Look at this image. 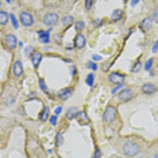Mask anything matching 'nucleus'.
Returning <instances> with one entry per match:
<instances>
[{
  "label": "nucleus",
  "mask_w": 158,
  "mask_h": 158,
  "mask_svg": "<svg viewBox=\"0 0 158 158\" xmlns=\"http://www.w3.org/2000/svg\"><path fill=\"white\" fill-rule=\"evenodd\" d=\"M94 2L95 0H85V10H86V11H90L94 6Z\"/></svg>",
  "instance_id": "21"
},
{
  "label": "nucleus",
  "mask_w": 158,
  "mask_h": 158,
  "mask_svg": "<svg viewBox=\"0 0 158 158\" xmlns=\"http://www.w3.org/2000/svg\"><path fill=\"white\" fill-rule=\"evenodd\" d=\"M140 90H142L143 94L150 95V94H154L157 91V86H156V85H153V83H144Z\"/></svg>",
  "instance_id": "11"
},
{
  "label": "nucleus",
  "mask_w": 158,
  "mask_h": 158,
  "mask_svg": "<svg viewBox=\"0 0 158 158\" xmlns=\"http://www.w3.org/2000/svg\"><path fill=\"white\" fill-rule=\"evenodd\" d=\"M124 79H126V75L121 74V72H117V71H113L108 75V81H109L112 85L124 83Z\"/></svg>",
  "instance_id": "7"
},
{
  "label": "nucleus",
  "mask_w": 158,
  "mask_h": 158,
  "mask_svg": "<svg viewBox=\"0 0 158 158\" xmlns=\"http://www.w3.org/2000/svg\"><path fill=\"white\" fill-rule=\"evenodd\" d=\"M124 2H128V0H124Z\"/></svg>",
  "instance_id": "44"
},
{
  "label": "nucleus",
  "mask_w": 158,
  "mask_h": 158,
  "mask_svg": "<svg viewBox=\"0 0 158 158\" xmlns=\"http://www.w3.org/2000/svg\"><path fill=\"white\" fill-rule=\"evenodd\" d=\"M64 142V139H63V132H59L57 134V136H56V144L57 146H61Z\"/></svg>",
  "instance_id": "24"
},
{
  "label": "nucleus",
  "mask_w": 158,
  "mask_h": 158,
  "mask_svg": "<svg viewBox=\"0 0 158 158\" xmlns=\"http://www.w3.org/2000/svg\"><path fill=\"white\" fill-rule=\"evenodd\" d=\"M86 83L89 85V86H93V85H94V75H93V74H89V75H87Z\"/></svg>",
  "instance_id": "25"
},
{
  "label": "nucleus",
  "mask_w": 158,
  "mask_h": 158,
  "mask_svg": "<svg viewBox=\"0 0 158 158\" xmlns=\"http://www.w3.org/2000/svg\"><path fill=\"white\" fill-rule=\"evenodd\" d=\"M12 102H14V97H12V95H10V97L6 98V105H11Z\"/></svg>",
  "instance_id": "33"
},
{
  "label": "nucleus",
  "mask_w": 158,
  "mask_h": 158,
  "mask_svg": "<svg viewBox=\"0 0 158 158\" xmlns=\"http://www.w3.org/2000/svg\"><path fill=\"white\" fill-rule=\"evenodd\" d=\"M38 85H40V87H41V90L44 91L45 94H48V87H47V85H45L44 79H40V81H38Z\"/></svg>",
  "instance_id": "23"
},
{
  "label": "nucleus",
  "mask_w": 158,
  "mask_h": 158,
  "mask_svg": "<svg viewBox=\"0 0 158 158\" xmlns=\"http://www.w3.org/2000/svg\"><path fill=\"white\" fill-rule=\"evenodd\" d=\"M31 52H33V48L31 47H27V48H26V51H25V53L27 55V56H31Z\"/></svg>",
  "instance_id": "35"
},
{
  "label": "nucleus",
  "mask_w": 158,
  "mask_h": 158,
  "mask_svg": "<svg viewBox=\"0 0 158 158\" xmlns=\"http://www.w3.org/2000/svg\"><path fill=\"white\" fill-rule=\"evenodd\" d=\"M87 67H89V68H91L93 71L97 70V64H95L94 61H89V63H87Z\"/></svg>",
  "instance_id": "32"
},
{
  "label": "nucleus",
  "mask_w": 158,
  "mask_h": 158,
  "mask_svg": "<svg viewBox=\"0 0 158 158\" xmlns=\"http://www.w3.org/2000/svg\"><path fill=\"white\" fill-rule=\"evenodd\" d=\"M72 93H74V89H72V87H65V89H63V90L59 91V93H57V97L60 98V100L65 101V100H68V98L71 97Z\"/></svg>",
  "instance_id": "10"
},
{
  "label": "nucleus",
  "mask_w": 158,
  "mask_h": 158,
  "mask_svg": "<svg viewBox=\"0 0 158 158\" xmlns=\"http://www.w3.org/2000/svg\"><path fill=\"white\" fill-rule=\"evenodd\" d=\"M23 74V65H22V61L21 60H16L14 64H12V75L15 78H19L22 77Z\"/></svg>",
  "instance_id": "8"
},
{
  "label": "nucleus",
  "mask_w": 158,
  "mask_h": 158,
  "mask_svg": "<svg viewBox=\"0 0 158 158\" xmlns=\"http://www.w3.org/2000/svg\"><path fill=\"white\" fill-rule=\"evenodd\" d=\"M116 116H117L116 106H113V105H108L106 109L104 110L102 120H104L105 124H112L114 120H116Z\"/></svg>",
  "instance_id": "2"
},
{
  "label": "nucleus",
  "mask_w": 158,
  "mask_h": 158,
  "mask_svg": "<svg viewBox=\"0 0 158 158\" xmlns=\"http://www.w3.org/2000/svg\"><path fill=\"white\" fill-rule=\"evenodd\" d=\"M86 27V25H85V22L83 21H79V22H77V25H75V29L78 30V33H82V30Z\"/></svg>",
  "instance_id": "22"
},
{
  "label": "nucleus",
  "mask_w": 158,
  "mask_h": 158,
  "mask_svg": "<svg viewBox=\"0 0 158 158\" xmlns=\"http://www.w3.org/2000/svg\"><path fill=\"white\" fill-rule=\"evenodd\" d=\"M139 151H140L139 144L135 142H126L123 146V153L126 154V157H128V158L136 157L138 154H139Z\"/></svg>",
  "instance_id": "1"
},
{
  "label": "nucleus",
  "mask_w": 158,
  "mask_h": 158,
  "mask_svg": "<svg viewBox=\"0 0 158 158\" xmlns=\"http://www.w3.org/2000/svg\"><path fill=\"white\" fill-rule=\"evenodd\" d=\"M151 65H153V59H149V60L144 63V70L146 71H149L150 68H151Z\"/></svg>",
  "instance_id": "30"
},
{
  "label": "nucleus",
  "mask_w": 158,
  "mask_h": 158,
  "mask_svg": "<svg viewBox=\"0 0 158 158\" xmlns=\"http://www.w3.org/2000/svg\"><path fill=\"white\" fill-rule=\"evenodd\" d=\"M0 7H2V0H0Z\"/></svg>",
  "instance_id": "42"
},
{
  "label": "nucleus",
  "mask_w": 158,
  "mask_h": 158,
  "mask_svg": "<svg viewBox=\"0 0 158 158\" xmlns=\"http://www.w3.org/2000/svg\"><path fill=\"white\" fill-rule=\"evenodd\" d=\"M101 156H102V151H101V149H97L95 150V154L93 158H101Z\"/></svg>",
  "instance_id": "34"
},
{
  "label": "nucleus",
  "mask_w": 158,
  "mask_h": 158,
  "mask_svg": "<svg viewBox=\"0 0 158 158\" xmlns=\"http://www.w3.org/2000/svg\"><path fill=\"white\" fill-rule=\"evenodd\" d=\"M121 89H123V83H120V85H116V86H114V87H113V89H112V90H110V93H112V94H116L118 90H121Z\"/></svg>",
  "instance_id": "29"
},
{
  "label": "nucleus",
  "mask_w": 158,
  "mask_h": 158,
  "mask_svg": "<svg viewBox=\"0 0 158 158\" xmlns=\"http://www.w3.org/2000/svg\"><path fill=\"white\" fill-rule=\"evenodd\" d=\"M138 3H139V0H131V6H132V7H135Z\"/></svg>",
  "instance_id": "40"
},
{
  "label": "nucleus",
  "mask_w": 158,
  "mask_h": 158,
  "mask_svg": "<svg viewBox=\"0 0 158 158\" xmlns=\"http://www.w3.org/2000/svg\"><path fill=\"white\" fill-rule=\"evenodd\" d=\"M31 63H33V67L34 68H37L40 63H41V60H42V53L41 52H38V51H34L33 52V55H31Z\"/></svg>",
  "instance_id": "12"
},
{
  "label": "nucleus",
  "mask_w": 158,
  "mask_h": 158,
  "mask_svg": "<svg viewBox=\"0 0 158 158\" xmlns=\"http://www.w3.org/2000/svg\"><path fill=\"white\" fill-rule=\"evenodd\" d=\"M8 19H10V15L7 11L4 10H0V26H6L8 23Z\"/></svg>",
  "instance_id": "14"
},
{
  "label": "nucleus",
  "mask_w": 158,
  "mask_h": 158,
  "mask_svg": "<svg viewBox=\"0 0 158 158\" xmlns=\"http://www.w3.org/2000/svg\"><path fill=\"white\" fill-rule=\"evenodd\" d=\"M151 23H153V19L151 18H144L142 22H140V27H142L143 31H147L151 29Z\"/></svg>",
  "instance_id": "15"
},
{
  "label": "nucleus",
  "mask_w": 158,
  "mask_h": 158,
  "mask_svg": "<svg viewBox=\"0 0 158 158\" xmlns=\"http://www.w3.org/2000/svg\"><path fill=\"white\" fill-rule=\"evenodd\" d=\"M74 44H75V48H78V49H83L86 47V38H85V35L82 33H78L77 34Z\"/></svg>",
  "instance_id": "9"
},
{
  "label": "nucleus",
  "mask_w": 158,
  "mask_h": 158,
  "mask_svg": "<svg viewBox=\"0 0 158 158\" xmlns=\"http://www.w3.org/2000/svg\"><path fill=\"white\" fill-rule=\"evenodd\" d=\"M157 51H158V40H157L156 44H154V48H153V52H154V53H156Z\"/></svg>",
  "instance_id": "39"
},
{
  "label": "nucleus",
  "mask_w": 158,
  "mask_h": 158,
  "mask_svg": "<svg viewBox=\"0 0 158 158\" xmlns=\"http://www.w3.org/2000/svg\"><path fill=\"white\" fill-rule=\"evenodd\" d=\"M75 117L78 118V121L81 124H89V123H90V120H89L86 112H83V110H78V113H77V116H75Z\"/></svg>",
  "instance_id": "13"
},
{
  "label": "nucleus",
  "mask_w": 158,
  "mask_h": 158,
  "mask_svg": "<svg viewBox=\"0 0 158 158\" xmlns=\"http://www.w3.org/2000/svg\"><path fill=\"white\" fill-rule=\"evenodd\" d=\"M140 68H142V63H140V61H136V64L134 65L132 70H131V71H132V72H139V71H140Z\"/></svg>",
  "instance_id": "27"
},
{
  "label": "nucleus",
  "mask_w": 158,
  "mask_h": 158,
  "mask_svg": "<svg viewBox=\"0 0 158 158\" xmlns=\"http://www.w3.org/2000/svg\"><path fill=\"white\" fill-rule=\"evenodd\" d=\"M123 14H124L123 10H114V11L112 12V15H110V21H113V22L120 21V19L123 18Z\"/></svg>",
  "instance_id": "16"
},
{
  "label": "nucleus",
  "mask_w": 158,
  "mask_h": 158,
  "mask_svg": "<svg viewBox=\"0 0 158 158\" xmlns=\"http://www.w3.org/2000/svg\"><path fill=\"white\" fill-rule=\"evenodd\" d=\"M102 23H104V21H102V19H95V21H94V26H93V27H94V29H97V27H100V26L102 25Z\"/></svg>",
  "instance_id": "31"
},
{
  "label": "nucleus",
  "mask_w": 158,
  "mask_h": 158,
  "mask_svg": "<svg viewBox=\"0 0 158 158\" xmlns=\"http://www.w3.org/2000/svg\"><path fill=\"white\" fill-rule=\"evenodd\" d=\"M77 113H78V109H77V108H70L65 116H67V118H74L75 116H77Z\"/></svg>",
  "instance_id": "20"
},
{
  "label": "nucleus",
  "mask_w": 158,
  "mask_h": 158,
  "mask_svg": "<svg viewBox=\"0 0 158 158\" xmlns=\"http://www.w3.org/2000/svg\"><path fill=\"white\" fill-rule=\"evenodd\" d=\"M59 22V15L56 12H48L42 16V23L47 25V26H56Z\"/></svg>",
  "instance_id": "6"
},
{
  "label": "nucleus",
  "mask_w": 158,
  "mask_h": 158,
  "mask_svg": "<svg viewBox=\"0 0 158 158\" xmlns=\"http://www.w3.org/2000/svg\"><path fill=\"white\" fill-rule=\"evenodd\" d=\"M135 95H136V93H135L132 89L127 87V89H123V90L117 94V98L121 101V102H128V101L132 100Z\"/></svg>",
  "instance_id": "5"
},
{
  "label": "nucleus",
  "mask_w": 158,
  "mask_h": 158,
  "mask_svg": "<svg viewBox=\"0 0 158 158\" xmlns=\"http://www.w3.org/2000/svg\"><path fill=\"white\" fill-rule=\"evenodd\" d=\"M74 23V16L72 15H65L63 19H61V25H64V26H70Z\"/></svg>",
  "instance_id": "17"
},
{
  "label": "nucleus",
  "mask_w": 158,
  "mask_h": 158,
  "mask_svg": "<svg viewBox=\"0 0 158 158\" xmlns=\"http://www.w3.org/2000/svg\"><path fill=\"white\" fill-rule=\"evenodd\" d=\"M100 60H101V56H98V55L93 56V61H100Z\"/></svg>",
  "instance_id": "38"
},
{
  "label": "nucleus",
  "mask_w": 158,
  "mask_h": 158,
  "mask_svg": "<svg viewBox=\"0 0 158 158\" xmlns=\"http://www.w3.org/2000/svg\"><path fill=\"white\" fill-rule=\"evenodd\" d=\"M19 22H21V25H23L25 27H31V26L34 25V18H33V15L29 11H22L21 14H19Z\"/></svg>",
  "instance_id": "4"
},
{
  "label": "nucleus",
  "mask_w": 158,
  "mask_h": 158,
  "mask_svg": "<svg viewBox=\"0 0 158 158\" xmlns=\"http://www.w3.org/2000/svg\"><path fill=\"white\" fill-rule=\"evenodd\" d=\"M7 2H8V3H10V2H11V0H7Z\"/></svg>",
  "instance_id": "43"
},
{
  "label": "nucleus",
  "mask_w": 158,
  "mask_h": 158,
  "mask_svg": "<svg viewBox=\"0 0 158 158\" xmlns=\"http://www.w3.org/2000/svg\"><path fill=\"white\" fill-rule=\"evenodd\" d=\"M40 34V40H41V42H44V44H48L49 42V34L45 31H38Z\"/></svg>",
  "instance_id": "19"
},
{
  "label": "nucleus",
  "mask_w": 158,
  "mask_h": 158,
  "mask_svg": "<svg viewBox=\"0 0 158 158\" xmlns=\"http://www.w3.org/2000/svg\"><path fill=\"white\" fill-rule=\"evenodd\" d=\"M56 121H57V116L55 114V116H52V117H51V123H52V126H56Z\"/></svg>",
  "instance_id": "36"
},
{
  "label": "nucleus",
  "mask_w": 158,
  "mask_h": 158,
  "mask_svg": "<svg viewBox=\"0 0 158 158\" xmlns=\"http://www.w3.org/2000/svg\"><path fill=\"white\" fill-rule=\"evenodd\" d=\"M3 44H4L6 49L14 51L16 48V44H18V38H16V35H14L12 33H7V34L4 35V38H3Z\"/></svg>",
  "instance_id": "3"
},
{
  "label": "nucleus",
  "mask_w": 158,
  "mask_h": 158,
  "mask_svg": "<svg viewBox=\"0 0 158 158\" xmlns=\"http://www.w3.org/2000/svg\"><path fill=\"white\" fill-rule=\"evenodd\" d=\"M10 19H11V23H12V26H14V29H18V22H16V18L14 16V14H11L10 15Z\"/></svg>",
  "instance_id": "28"
},
{
  "label": "nucleus",
  "mask_w": 158,
  "mask_h": 158,
  "mask_svg": "<svg viewBox=\"0 0 158 158\" xmlns=\"http://www.w3.org/2000/svg\"><path fill=\"white\" fill-rule=\"evenodd\" d=\"M48 118H49V108L45 106L44 109H42V113L40 114V120H41V121H45V120H48Z\"/></svg>",
  "instance_id": "18"
},
{
  "label": "nucleus",
  "mask_w": 158,
  "mask_h": 158,
  "mask_svg": "<svg viewBox=\"0 0 158 158\" xmlns=\"http://www.w3.org/2000/svg\"><path fill=\"white\" fill-rule=\"evenodd\" d=\"M60 113H61V106H57V108L55 109V114H56V116H59Z\"/></svg>",
  "instance_id": "37"
},
{
  "label": "nucleus",
  "mask_w": 158,
  "mask_h": 158,
  "mask_svg": "<svg viewBox=\"0 0 158 158\" xmlns=\"http://www.w3.org/2000/svg\"><path fill=\"white\" fill-rule=\"evenodd\" d=\"M151 19H153V21H156L158 23V7L153 10V12H151Z\"/></svg>",
  "instance_id": "26"
},
{
  "label": "nucleus",
  "mask_w": 158,
  "mask_h": 158,
  "mask_svg": "<svg viewBox=\"0 0 158 158\" xmlns=\"http://www.w3.org/2000/svg\"><path fill=\"white\" fill-rule=\"evenodd\" d=\"M154 158H158V154H156V156H154Z\"/></svg>",
  "instance_id": "41"
}]
</instances>
